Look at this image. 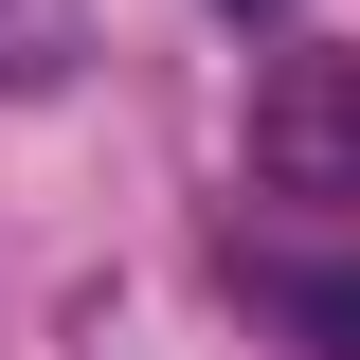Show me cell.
Segmentation results:
<instances>
[{"label":"cell","instance_id":"1","mask_svg":"<svg viewBox=\"0 0 360 360\" xmlns=\"http://www.w3.org/2000/svg\"><path fill=\"white\" fill-rule=\"evenodd\" d=\"M252 180L270 198H307V217H360V54L307 37L252 72Z\"/></svg>","mask_w":360,"mask_h":360},{"label":"cell","instance_id":"2","mask_svg":"<svg viewBox=\"0 0 360 360\" xmlns=\"http://www.w3.org/2000/svg\"><path fill=\"white\" fill-rule=\"evenodd\" d=\"M252 288L307 324L324 360H360V252H252Z\"/></svg>","mask_w":360,"mask_h":360}]
</instances>
